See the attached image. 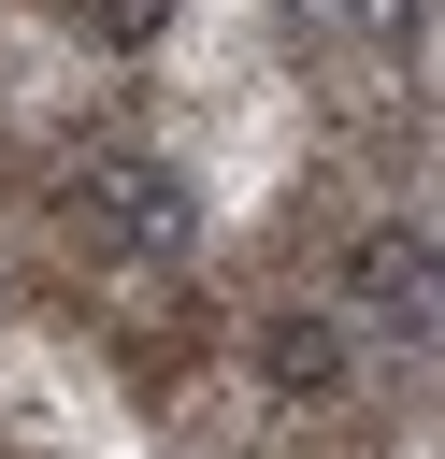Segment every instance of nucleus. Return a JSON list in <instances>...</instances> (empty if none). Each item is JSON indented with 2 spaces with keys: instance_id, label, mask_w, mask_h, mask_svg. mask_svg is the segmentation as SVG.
Returning <instances> with one entry per match:
<instances>
[{
  "instance_id": "7ed1b4c3",
  "label": "nucleus",
  "mask_w": 445,
  "mask_h": 459,
  "mask_svg": "<svg viewBox=\"0 0 445 459\" xmlns=\"http://www.w3.org/2000/svg\"><path fill=\"white\" fill-rule=\"evenodd\" d=\"M273 373H287V387H330V373H345V344H330V330H301V316H287V330H273Z\"/></svg>"
},
{
  "instance_id": "f03ea898",
  "label": "nucleus",
  "mask_w": 445,
  "mask_h": 459,
  "mask_svg": "<svg viewBox=\"0 0 445 459\" xmlns=\"http://www.w3.org/2000/svg\"><path fill=\"white\" fill-rule=\"evenodd\" d=\"M359 301H373V316H402V330H431V316H445L431 244H359Z\"/></svg>"
},
{
  "instance_id": "f257e3e1",
  "label": "nucleus",
  "mask_w": 445,
  "mask_h": 459,
  "mask_svg": "<svg viewBox=\"0 0 445 459\" xmlns=\"http://www.w3.org/2000/svg\"><path fill=\"white\" fill-rule=\"evenodd\" d=\"M100 215H115L129 244H172V230H187V186H172L158 158H100Z\"/></svg>"
}]
</instances>
